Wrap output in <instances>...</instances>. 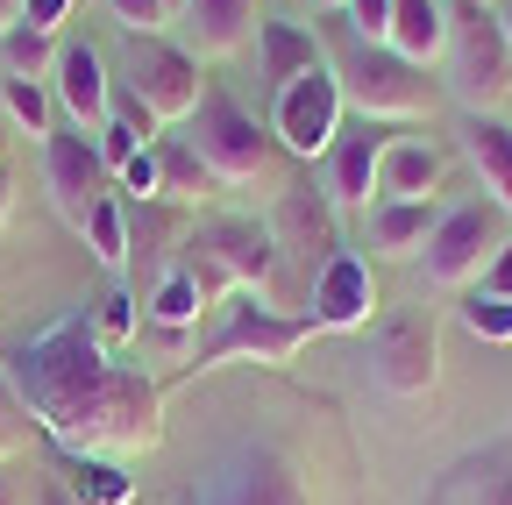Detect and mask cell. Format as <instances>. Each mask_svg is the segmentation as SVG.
Instances as JSON below:
<instances>
[{
  "label": "cell",
  "mask_w": 512,
  "mask_h": 505,
  "mask_svg": "<svg viewBox=\"0 0 512 505\" xmlns=\"http://www.w3.org/2000/svg\"><path fill=\"white\" fill-rule=\"evenodd\" d=\"M384 136L377 121H342V136H335V150H328V193L335 207H349V214H370L377 207V164H384Z\"/></svg>",
  "instance_id": "obj_14"
},
{
  "label": "cell",
  "mask_w": 512,
  "mask_h": 505,
  "mask_svg": "<svg viewBox=\"0 0 512 505\" xmlns=\"http://www.w3.org/2000/svg\"><path fill=\"white\" fill-rule=\"evenodd\" d=\"M434 221H441L434 200H377L370 207V249L384 264H413L427 249V235H434Z\"/></svg>",
  "instance_id": "obj_19"
},
{
  "label": "cell",
  "mask_w": 512,
  "mask_h": 505,
  "mask_svg": "<svg viewBox=\"0 0 512 505\" xmlns=\"http://www.w3.org/2000/svg\"><path fill=\"white\" fill-rule=\"evenodd\" d=\"M256 50H264L271 93H278L285 79H299L306 65H320V57H328V43H320L313 29H299V22H256Z\"/></svg>",
  "instance_id": "obj_22"
},
{
  "label": "cell",
  "mask_w": 512,
  "mask_h": 505,
  "mask_svg": "<svg viewBox=\"0 0 512 505\" xmlns=\"http://www.w3.org/2000/svg\"><path fill=\"white\" fill-rule=\"evenodd\" d=\"M50 93L57 107L79 121V136H100L107 114H114V79H107V57L93 43H64L57 65H50Z\"/></svg>",
  "instance_id": "obj_15"
},
{
  "label": "cell",
  "mask_w": 512,
  "mask_h": 505,
  "mask_svg": "<svg viewBox=\"0 0 512 505\" xmlns=\"http://www.w3.org/2000/svg\"><path fill=\"white\" fill-rule=\"evenodd\" d=\"M15 221V157H8V129H0V235Z\"/></svg>",
  "instance_id": "obj_36"
},
{
  "label": "cell",
  "mask_w": 512,
  "mask_h": 505,
  "mask_svg": "<svg viewBox=\"0 0 512 505\" xmlns=\"http://www.w3.org/2000/svg\"><path fill=\"white\" fill-rule=\"evenodd\" d=\"M128 93H136L157 129L164 121H192L207 100V79H200V57L171 36H128Z\"/></svg>",
  "instance_id": "obj_8"
},
{
  "label": "cell",
  "mask_w": 512,
  "mask_h": 505,
  "mask_svg": "<svg viewBox=\"0 0 512 505\" xmlns=\"http://www.w3.org/2000/svg\"><path fill=\"white\" fill-rule=\"evenodd\" d=\"M214 299H207V285L200 278H192L185 264H171L164 278H157V292H150V321L164 328V335H185L192 321H200V313H207Z\"/></svg>",
  "instance_id": "obj_23"
},
{
  "label": "cell",
  "mask_w": 512,
  "mask_h": 505,
  "mask_svg": "<svg viewBox=\"0 0 512 505\" xmlns=\"http://www.w3.org/2000/svg\"><path fill=\"white\" fill-rule=\"evenodd\" d=\"M477 292H484V299H512V235L498 242V257L477 271Z\"/></svg>",
  "instance_id": "obj_34"
},
{
  "label": "cell",
  "mask_w": 512,
  "mask_h": 505,
  "mask_svg": "<svg viewBox=\"0 0 512 505\" xmlns=\"http://www.w3.org/2000/svg\"><path fill=\"white\" fill-rule=\"evenodd\" d=\"M15 441H22V427L8 420V406H0V463H8V456H15Z\"/></svg>",
  "instance_id": "obj_37"
},
{
  "label": "cell",
  "mask_w": 512,
  "mask_h": 505,
  "mask_svg": "<svg viewBox=\"0 0 512 505\" xmlns=\"http://www.w3.org/2000/svg\"><path fill=\"white\" fill-rule=\"evenodd\" d=\"M463 328H470L477 342H512V299L470 292V299H463Z\"/></svg>",
  "instance_id": "obj_30"
},
{
  "label": "cell",
  "mask_w": 512,
  "mask_h": 505,
  "mask_svg": "<svg viewBox=\"0 0 512 505\" xmlns=\"http://www.w3.org/2000/svg\"><path fill=\"white\" fill-rule=\"evenodd\" d=\"M0 505H22V498H15V491H0Z\"/></svg>",
  "instance_id": "obj_40"
},
{
  "label": "cell",
  "mask_w": 512,
  "mask_h": 505,
  "mask_svg": "<svg viewBox=\"0 0 512 505\" xmlns=\"http://www.w3.org/2000/svg\"><path fill=\"white\" fill-rule=\"evenodd\" d=\"M185 271L207 285V299L235 285L249 299L278 306V242H271V228H256V221H207L200 235H192V264Z\"/></svg>",
  "instance_id": "obj_4"
},
{
  "label": "cell",
  "mask_w": 512,
  "mask_h": 505,
  "mask_svg": "<svg viewBox=\"0 0 512 505\" xmlns=\"http://www.w3.org/2000/svg\"><path fill=\"white\" fill-rule=\"evenodd\" d=\"M271 242H278V257H320L328 264L335 257V200L320 193L313 200V185H285V200H278V221H271Z\"/></svg>",
  "instance_id": "obj_16"
},
{
  "label": "cell",
  "mask_w": 512,
  "mask_h": 505,
  "mask_svg": "<svg viewBox=\"0 0 512 505\" xmlns=\"http://www.w3.org/2000/svg\"><path fill=\"white\" fill-rule=\"evenodd\" d=\"M79 235H86V249H93V264H100V271H114V278L128 271V214H121L114 193L93 200V214L79 221Z\"/></svg>",
  "instance_id": "obj_24"
},
{
  "label": "cell",
  "mask_w": 512,
  "mask_h": 505,
  "mask_svg": "<svg viewBox=\"0 0 512 505\" xmlns=\"http://www.w3.org/2000/svg\"><path fill=\"white\" fill-rule=\"evenodd\" d=\"M313 335H320V328L306 321V313H278V306H264V299L235 292V299H228V321L200 342L192 370H221V363H235V356H256V363H292Z\"/></svg>",
  "instance_id": "obj_6"
},
{
  "label": "cell",
  "mask_w": 512,
  "mask_h": 505,
  "mask_svg": "<svg viewBox=\"0 0 512 505\" xmlns=\"http://www.w3.org/2000/svg\"><path fill=\"white\" fill-rule=\"evenodd\" d=\"M8 392L72 456H136L164 441V392L143 370L114 363V349H100L86 313H72V321H57L15 349Z\"/></svg>",
  "instance_id": "obj_1"
},
{
  "label": "cell",
  "mask_w": 512,
  "mask_h": 505,
  "mask_svg": "<svg viewBox=\"0 0 512 505\" xmlns=\"http://www.w3.org/2000/svg\"><path fill=\"white\" fill-rule=\"evenodd\" d=\"M157 178H164V164H157V143L150 150H136L121 164V193H143V200H157Z\"/></svg>",
  "instance_id": "obj_32"
},
{
  "label": "cell",
  "mask_w": 512,
  "mask_h": 505,
  "mask_svg": "<svg viewBox=\"0 0 512 505\" xmlns=\"http://www.w3.org/2000/svg\"><path fill=\"white\" fill-rule=\"evenodd\" d=\"M0 107H8L15 129H29L36 143L57 136V93H50L43 79H8V86H0Z\"/></svg>",
  "instance_id": "obj_26"
},
{
  "label": "cell",
  "mask_w": 512,
  "mask_h": 505,
  "mask_svg": "<svg viewBox=\"0 0 512 505\" xmlns=\"http://www.w3.org/2000/svg\"><path fill=\"white\" fill-rule=\"evenodd\" d=\"M441 185V150L420 136H392L377 164V200H434Z\"/></svg>",
  "instance_id": "obj_21"
},
{
  "label": "cell",
  "mask_w": 512,
  "mask_h": 505,
  "mask_svg": "<svg viewBox=\"0 0 512 505\" xmlns=\"http://www.w3.org/2000/svg\"><path fill=\"white\" fill-rule=\"evenodd\" d=\"M93 335H100V349H121L128 335H136V299H128V292H107L100 313H93Z\"/></svg>",
  "instance_id": "obj_31"
},
{
  "label": "cell",
  "mask_w": 512,
  "mask_h": 505,
  "mask_svg": "<svg viewBox=\"0 0 512 505\" xmlns=\"http://www.w3.org/2000/svg\"><path fill=\"white\" fill-rule=\"evenodd\" d=\"M72 491L93 498V505H128L136 498V484H128L114 463H100V456H72Z\"/></svg>",
  "instance_id": "obj_27"
},
{
  "label": "cell",
  "mask_w": 512,
  "mask_h": 505,
  "mask_svg": "<svg viewBox=\"0 0 512 505\" xmlns=\"http://www.w3.org/2000/svg\"><path fill=\"white\" fill-rule=\"evenodd\" d=\"M192 505H306V484L278 449H242L192 491Z\"/></svg>",
  "instance_id": "obj_11"
},
{
  "label": "cell",
  "mask_w": 512,
  "mask_h": 505,
  "mask_svg": "<svg viewBox=\"0 0 512 505\" xmlns=\"http://www.w3.org/2000/svg\"><path fill=\"white\" fill-rule=\"evenodd\" d=\"M342 72V100L356 107V121H377V129H392V121H427L434 114V86L420 65H406L399 50L384 43H356L335 57Z\"/></svg>",
  "instance_id": "obj_3"
},
{
  "label": "cell",
  "mask_w": 512,
  "mask_h": 505,
  "mask_svg": "<svg viewBox=\"0 0 512 505\" xmlns=\"http://www.w3.org/2000/svg\"><path fill=\"white\" fill-rule=\"evenodd\" d=\"M313 8H342V15H349V0H313Z\"/></svg>",
  "instance_id": "obj_39"
},
{
  "label": "cell",
  "mask_w": 512,
  "mask_h": 505,
  "mask_svg": "<svg viewBox=\"0 0 512 505\" xmlns=\"http://www.w3.org/2000/svg\"><path fill=\"white\" fill-rule=\"evenodd\" d=\"M463 157H470V171L484 185V200L512 221V129L491 121V114H470L463 121Z\"/></svg>",
  "instance_id": "obj_18"
},
{
  "label": "cell",
  "mask_w": 512,
  "mask_h": 505,
  "mask_svg": "<svg viewBox=\"0 0 512 505\" xmlns=\"http://www.w3.org/2000/svg\"><path fill=\"white\" fill-rule=\"evenodd\" d=\"M72 15V0H22V22L29 29H43V36H57V22Z\"/></svg>",
  "instance_id": "obj_35"
},
{
  "label": "cell",
  "mask_w": 512,
  "mask_h": 505,
  "mask_svg": "<svg viewBox=\"0 0 512 505\" xmlns=\"http://www.w3.org/2000/svg\"><path fill=\"white\" fill-rule=\"evenodd\" d=\"M178 8H185V0H171V15H178Z\"/></svg>",
  "instance_id": "obj_41"
},
{
  "label": "cell",
  "mask_w": 512,
  "mask_h": 505,
  "mask_svg": "<svg viewBox=\"0 0 512 505\" xmlns=\"http://www.w3.org/2000/svg\"><path fill=\"white\" fill-rule=\"evenodd\" d=\"M157 164H164V178H157V200H178V207H200L207 193H214V171L192 157V143H157Z\"/></svg>",
  "instance_id": "obj_25"
},
{
  "label": "cell",
  "mask_w": 512,
  "mask_h": 505,
  "mask_svg": "<svg viewBox=\"0 0 512 505\" xmlns=\"http://www.w3.org/2000/svg\"><path fill=\"white\" fill-rule=\"evenodd\" d=\"M43 193H50V207L64 214V221H86L93 214V200L107 193V157H100V143L93 136H79V129H57L50 143H43Z\"/></svg>",
  "instance_id": "obj_12"
},
{
  "label": "cell",
  "mask_w": 512,
  "mask_h": 505,
  "mask_svg": "<svg viewBox=\"0 0 512 505\" xmlns=\"http://www.w3.org/2000/svg\"><path fill=\"white\" fill-rule=\"evenodd\" d=\"M8 29H22V0H0V36Z\"/></svg>",
  "instance_id": "obj_38"
},
{
  "label": "cell",
  "mask_w": 512,
  "mask_h": 505,
  "mask_svg": "<svg viewBox=\"0 0 512 505\" xmlns=\"http://www.w3.org/2000/svg\"><path fill=\"white\" fill-rule=\"evenodd\" d=\"M0 50H8V79H43L50 65H57V50H50V36L43 29H8V36H0Z\"/></svg>",
  "instance_id": "obj_28"
},
{
  "label": "cell",
  "mask_w": 512,
  "mask_h": 505,
  "mask_svg": "<svg viewBox=\"0 0 512 505\" xmlns=\"http://www.w3.org/2000/svg\"><path fill=\"white\" fill-rule=\"evenodd\" d=\"M370 313H377L370 264L356 257V249H335V257L313 271V285H306V321L320 335H356V328H370Z\"/></svg>",
  "instance_id": "obj_10"
},
{
  "label": "cell",
  "mask_w": 512,
  "mask_h": 505,
  "mask_svg": "<svg viewBox=\"0 0 512 505\" xmlns=\"http://www.w3.org/2000/svg\"><path fill=\"white\" fill-rule=\"evenodd\" d=\"M178 29H185L192 57H228L256 36V0H185Z\"/></svg>",
  "instance_id": "obj_17"
},
{
  "label": "cell",
  "mask_w": 512,
  "mask_h": 505,
  "mask_svg": "<svg viewBox=\"0 0 512 505\" xmlns=\"http://www.w3.org/2000/svg\"><path fill=\"white\" fill-rule=\"evenodd\" d=\"M498 257V221H491V200H470V207H448L420 249L427 264V285H477V271Z\"/></svg>",
  "instance_id": "obj_9"
},
{
  "label": "cell",
  "mask_w": 512,
  "mask_h": 505,
  "mask_svg": "<svg viewBox=\"0 0 512 505\" xmlns=\"http://www.w3.org/2000/svg\"><path fill=\"white\" fill-rule=\"evenodd\" d=\"M342 121H349V100H342L335 50L271 93V136H278L292 157H328V150H335V136H342Z\"/></svg>",
  "instance_id": "obj_5"
},
{
  "label": "cell",
  "mask_w": 512,
  "mask_h": 505,
  "mask_svg": "<svg viewBox=\"0 0 512 505\" xmlns=\"http://www.w3.org/2000/svg\"><path fill=\"white\" fill-rule=\"evenodd\" d=\"M377 385L384 392H399V399H420L434 385V370H441V342H434V321L427 313H399L392 328L377 335Z\"/></svg>",
  "instance_id": "obj_13"
},
{
  "label": "cell",
  "mask_w": 512,
  "mask_h": 505,
  "mask_svg": "<svg viewBox=\"0 0 512 505\" xmlns=\"http://www.w3.org/2000/svg\"><path fill=\"white\" fill-rule=\"evenodd\" d=\"M384 50H399L406 65H441L448 50V0H392V29H384Z\"/></svg>",
  "instance_id": "obj_20"
},
{
  "label": "cell",
  "mask_w": 512,
  "mask_h": 505,
  "mask_svg": "<svg viewBox=\"0 0 512 505\" xmlns=\"http://www.w3.org/2000/svg\"><path fill=\"white\" fill-rule=\"evenodd\" d=\"M441 79H448V93H456L470 114H484V107H498V100L512 93V36H505V22L484 8V0L448 8Z\"/></svg>",
  "instance_id": "obj_2"
},
{
  "label": "cell",
  "mask_w": 512,
  "mask_h": 505,
  "mask_svg": "<svg viewBox=\"0 0 512 505\" xmlns=\"http://www.w3.org/2000/svg\"><path fill=\"white\" fill-rule=\"evenodd\" d=\"M349 22H356V43H384V29H392V0H349Z\"/></svg>",
  "instance_id": "obj_33"
},
{
  "label": "cell",
  "mask_w": 512,
  "mask_h": 505,
  "mask_svg": "<svg viewBox=\"0 0 512 505\" xmlns=\"http://www.w3.org/2000/svg\"><path fill=\"white\" fill-rule=\"evenodd\" d=\"M192 157L214 171V185H256L271 171V129H256V114L235 107L228 93H207L192 114Z\"/></svg>",
  "instance_id": "obj_7"
},
{
  "label": "cell",
  "mask_w": 512,
  "mask_h": 505,
  "mask_svg": "<svg viewBox=\"0 0 512 505\" xmlns=\"http://www.w3.org/2000/svg\"><path fill=\"white\" fill-rule=\"evenodd\" d=\"M107 15H114L128 36H171V29H178L171 0H107Z\"/></svg>",
  "instance_id": "obj_29"
}]
</instances>
